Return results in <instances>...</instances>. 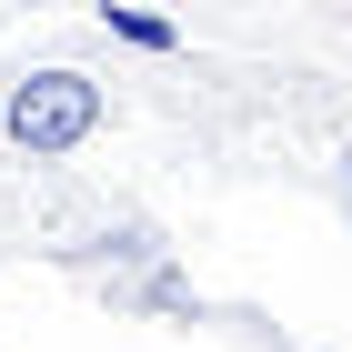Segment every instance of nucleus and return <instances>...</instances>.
<instances>
[{
  "label": "nucleus",
  "instance_id": "f257e3e1",
  "mask_svg": "<svg viewBox=\"0 0 352 352\" xmlns=\"http://www.w3.org/2000/svg\"><path fill=\"white\" fill-rule=\"evenodd\" d=\"M111 131V91L71 60H41V71H10L0 81V151L10 162H71Z\"/></svg>",
  "mask_w": 352,
  "mask_h": 352
},
{
  "label": "nucleus",
  "instance_id": "f03ea898",
  "mask_svg": "<svg viewBox=\"0 0 352 352\" xmlns=\"http://www.w3.org/2000/svg\"><path fill=\"white\" fill-rule=\"evenodd\" d=\"M101 30L121 41V51H141V60H182V51H191V30H182V21L131 10V0H101Z\"/></svg>",
  "mask_w": 352,
  "mask_h": 352
},
{
  "label": "nucleus",
  "instance_id": "7ed1b4c3",
  "mask_svg": "<svg viewBox=\"0 0 352 352\" xmlns=\"http://www.w3.org/2000/svg\"><path fill=\"white\" fill-rule=\"evenodd\" d=\"M332 171H342V191H352V131H342V151H332Z\"/></svg>",
  "mask_w": 352,
  "mask_h": 352
}]
</instances>
